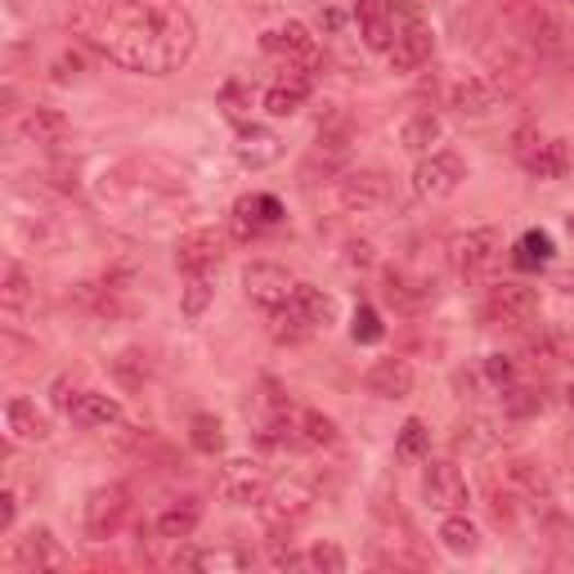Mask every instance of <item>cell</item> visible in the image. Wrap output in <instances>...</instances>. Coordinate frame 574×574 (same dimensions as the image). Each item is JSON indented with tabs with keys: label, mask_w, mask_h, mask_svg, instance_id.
I'll use <instances>...</instances> for the list:
<instances>
[{
	"label": "cell",
	"mask_w": 574,
	"mask_h": 574,
	"mask_svg": "<svg viewBox=\"0 0 574 574\" xmlns=\"http://www.w3.org/2000/svg\"><path fill=\"white\" fill-rule=\"evenodd\" d=\"M72 32L113 64L167 77L198 45V27L180 0H72Z\"/></svg>",
	"instance_id": "6da1fadb"
},
{
	"label": "cell",
	"mask_w": 574,
	"mask_h": 574,
	"mask_svg": "<svg viewBox=\"0 0 574 574\" xmlns=\"http://www.w3.org/2000/svg\"><path fill=\"white\" fill-rule=\"evenodd\" d=\"M462 180H467V162H462L454 149H436V153H426V158L417 162V171H413V194H417L422 203H445V198H454L458 188H462Z\"/></svg>",
	"instance_id": "7a4b0ae2"
},
{
	"label": "cell",
	"mask_w": 574,
	"mask_h": 574,
	"mask_svg": "<svg viewBox=\"0 0 574 574\" xmlns=\"http://www.w3.org/2000/svg\"><path fill=\"white\" fill-rule=\"evenodd\" d=\"M498 252H503V238H498V229L485 225V229H471V233L454 238L449 261H454L458 278L481 283V278H490V269L498 265Z\"/></svg>",
	"instance_id": "3957f363"
},
{
	"label": "cell",
	"mask_w": 574,
	"mask_h": 574,
	"mask_svg": "<svg viewBox=\"0 0 574 574\" xmlns=\"http://www.w3.org/2000/svg\"><path fill=\"white\" fill-rule=\"evenodd\" d=\"M431 50H436V36H431V27L417 19V10H400L395 5V45H391V68L395 72H417Z\"/></svg>",
	"instance_id": "277c9868"
},
{
	"label": "cell",
	"mask_w": 574,
	"mask_h": 574,
	"mask_svg": "<svg viewBox=\"0 0 574 574\" xmlns=\"http://www.w3.org/2000/svg\"><path fill=\"white\" fill-rule=\"evenodd\" d=\"M485 319L494 328H530L539 319V292L525 283H494L485 301Z\"/></svg>",
	"instance_id": "5b68a950"
},
{
	"label": "cell",
	"mask_w": 574,
	"mask_h": 574,
	"mask_svg": "<svg viewBox=\"0 0 574 574\" xmlns=\"http://www.w3.org/2000/svg\"><path fill=\"white\" fill-rule=\"evenodd\" d=\"M337 203L351 216H381L391 207V180L381 171H351L337 180Z\"/></svg>",
	"instance_id": "8992f818"
},
{
	"label": "cell",
	"mask_w": 574,
	"mask_h": 574,
	"mask_svg": "<svg viewBox=\"0 0 574 574\" xmlns=\"http://www.w3.org/2000/svg\"><path fill=\"white\" fill-rule=\"evenodd\" d=\"M516 158L539 180H561L570 171V144L565 139H543L535 130H516Z\"/></svg>",
	"instance_id": "52a82bcc"
},
{
	"label": "cell",
	"mask_w": 574,
	"mask_h": 574,
	"mask_svg": "<svg viewBox=\"0 0 574 574\" xmlns=\"http://www.w3.org/2000/svg\"><path fill=\"white\" fill-rule=\"evenodd\" d=\"M243 287H248V297L261 306V310H283L287 306V297H292V274H287L283 265H274V261H252L248 269H243Z\"/></svg>",
	"instance_id": "ba28073f"
},
{
	"label": "cell",
	"mask_w": 574,
	"mask_h": 574,
	"mask_svg": "<svg viewBox=\"0 0 574 574\" xmlns=\"http://www.w3.org/2000/svg\"><path fill=\"white\" fill-rule=\"evenodd\" d=\"M216 490H220V498L233 503V507H252V503H265L269 475H265L256 462H225L220 475H216Z\"/></svg>",
	"instance_id": "9c48e42d"
},
{
	"label": "cell",
	"mask_w": 574,
	"mask_h": 574,
	"mask_svg": "<svg viewBox=\"0 0 574 574\" xmlns=\"http://www.w3.org/2000/svg\"><path fill=\"white\" fill-rule=\"evenodd\" d=\"M225 248H229V238L220 229H194L180 238L175 265L180 274H216V265L225 261Z\"/></svg>",
	"instance_id": "30bf717a"
},
{
	"label": "cell",
	"mask_w": 574,
	"mask_h": 574,
	"mask_svg": "<svg viewBox=\"0 0 574 574\" xmlns=\"http://www.w3.org/2000/svg\"><path fill=\"white\" fill-rule=\"evenodd\" d=\"M126 512H130L126 485H100V490L85 498V535H90V539L117 535V525L126 520Z\"/></svg>",
	"instance_id": "8fae6325"
},
{
	"label": "cell",
	"mask_w": 574,
	"mask_h": 574,
	"mask_svg": "<svg viewBox=\"0 0 574 574\" xmlns=\"http://www.w3.org/2000/svg\"><path fill=\"white\" fill-rule=\"evenodd\" d=\"M261 50L274 55V59L297 64V68H314V59H319V45H314L310 27H301V23H278V27H269V32L261 36Z\"/></svg>",
	"instance_id": "7c38bea8"
},
{
	"label": "cell",
	"mask_w": 574,
	"mask_h": 574,
	"mask_svg": "<svg viewBox=\"0 0 574 574\" xmlns=\"http://www.w3.org/2000/svg\"><path fill=\"white\" fill-rule=\"evenodd\" d=\"M422 498L436 512H462L467 507V481L454 462H431L422 471Z\"/></svg>",
	"instance_id": "4fadbf2b"
},
{
	"label": "cell",
	"mask_w": 574,
	"mask_h": 574,
	"mask_svg": "<svg viewBox=\"0 0 574 574\" xmlns=\"http://www.w3.org/2000/svg\"><path fill=\"white\" fill-rule=\"evenodd\" d=\"M278 220H283V203L274 194H248V198H238L233 211H229V229H233V238H243V243L261 238V229H269Z\"/></svg>",
	"instance_id": "5bb4252c"
},
{
	"label": "cell",
	"mask_w": 574,
	"mask_h": 574,
	"mask_svg": "<svg viewBox=\"0 0 574 574\" xmlns=\"http://www.w3.org/2000/svg\"><path fill=\"white\" fill-rule=\"evenodd\" d=\"M310 503H314V485L306 481V475H287V481H278V485H269V494H265V516L269 520H287V525H292V520H301L306 512H310Z\"/></svg>",
	"instance_id": "9a60e30c"
},
{
	"label": "cell",
	"mask_w": 574,
	"mask_h": 574,
	"mask_svg": "<svg viewBox=\"0 0 574 574\" xmlns=\"http://www.w3.org/2000/svg\"><path fill=\"white\" fill-rule=\"evenodd\" d=\"M14 570H23V574H45V570H59L64 565V548H59V539L45 530V525H36V530H27L19 543H14Z\"/></svg>",
	"instance_id": "2e32d148"
},
{
	"label": "cell",
	"mask_w": 574,
	"mask_h": 574,
	"mask_svg": "<svg viewBox=\"0 0 574 574\" xmlns=\"http://www.w3.org/2000/svg\"><path fill=\"white\" fill-rule=\"evenodd\" d=\"M516 32L530 41L535 50H543V55H556L561 45H565L561 23H556L543 5H535V0H520V5H516Z\"/></svg>",
	"instance_id": "e0dca14e"
},
{
	"label": "cell",
	"mask_w": 574,
	"mask_h": 574,
	"mask_svg": "<svg viewBox=\"0 0 574 574\" xmlns=\"http://www.w3.org/2000/svg\"><path fill=\"white\" fill-rule=\"evenodd\" d=\"M355 23H359V36H364L368 50L387 55L395 45V5L391 0H359Z\"/></svg>",
	"instance_id": "ac0fdd59"
},
{
	"label": "cell",
	"mask_w": 574,
	"mask_h": 574,
	"mask_svg": "<svg viewBox=\"0 0 574 574\" xmlns=\"http://www.w3.org/2000/svg\"><path fill=\"white\" fill-rule=\"evenodd\" d=\"M494 104H498V85L490 77L467 72L449 85V108L458 117H485V113H494Z\"/></svg>",
	"instance_id": "d6986e66"
},
{
	"label": "cell",
	"mask_w": 574,
	"mask_h": 574,
	"mask_svg": "<svg viewBox=\"0 0 574 574\" xmlns=\"http://www.w3.org/2000/svg\"><path fill=\"white\" fill-rule=\"evenodd\" d=\"M233 158L243 162V167H252V171H261V167H269V162H278V158H283V139H278L269 126L248 122V126H238Z\"/></svg>",
	"instance_id": "ffe728a7"
},
{
	"label": "cell",
	"mask_w": 574,
	"mask_h": 574,
	"mask_svg": "<svg viewBox=\"0 0 574 574\" xmlns=\"http://www.w3.org/2000/svg\"><path fill=\"white\" fill-rule=\"evenodd\" d=\"M283 310L292 314L301 328H328L332 319H337V301H332L323 287H310V283H297Z\"/></svg>",
	"instance_id": "44dd1931"
},
{
	"label": "cell",
	"mask_w": 574,
	"mask_h": 574,
	"mask_svg": "<svg viewBox=\"0 0 574 574\" xmlns=\"http://www.w3.org/2000/svg\"><path fill=\"white\" fill-rule=\"evenodd\" d=\"M364 387L377 400H409L413 395V364L409 359H377L364 377Z\"/></svg>",
	"instance_id": "7402d4cb"
},
{
	"label": "cell",
	"mask_w": 574,
	"mask_h": 574,
	"mask_svg": "<svg viewBox=\"0 0 574 574\" xmlns=\"http://www.w3.org/2000/svg\"><path fill=\"white\" fill-rule=\"evenodd\" d=\"M198 525H203V503H198V498H180V503H171V507L158 512L153 530H158V539H167V543H184V539H194Z\"/></svg>",
	"instance_id": "603a6c76"
},
{
	"label": "cell",
	"mask_w": 574,
	"mask_h": 574,
	"mask_svg": "<svg viewBox=\"0 0 574 574\" xmlns=\"http://www.w3.org/2000/svg\"><path fill=\"white\" fill-rule=\"evenodd\" d=\"M19 130H23V139H27V144H41V149H55V144H64V139H68L72 122H68L59 108H27V113H23V122H19Z\"/></svg>",
	"instance_id": "cb8c5ba5"
},
{
	"label": "cell",
	"mask_w": 574,
	"mask_h": 574,
	"mask_svg": "<svg viewBox=\"0 0 574 574\" xmlns=\"http://www.w3.org/2000/svg\"><path fill=\"white\" fill-rule=\"evenodd\" d=\"M68 417H72L77 426H85V431H108V426L122 422V404H117L113 395H100V391H81Z\"/></svg>",
	"instance_id": "d4e9b609"
},
{
	"label": "cell",
	"mask_w": 574,
	"mask_h": 574,
	"mask_svg": "<svg viewBox=\"0 0 574 574\" xmlns=\"http://www.w3.org/2000/svg\"><path fill=\"white\" fill-rule=\"evenodd\" d=\"M306 94H310V77L306 72H287L283 81H274L265 90V113L269 117H292V113H301Z\"/></svg>",
	"instance_id": "484cf974"
},
{
	"label": "cell",
	"mask_w": 574,
	"mask_h": 574,
	"mask_svg": "<svg viewBox=\"0 0 574 574\" xmlns=\"http://www.w3.org/2000/svg\"><path fill=\"white\" fill-rule=\"evenodd\" d=\"M440 135H445V126H440V117L436 113H413L404 126H400V144L409 153H417V158H426V153H436V144H440Z\"/></svg>",
	"instance_id": "4316f807"
},
{
	"label": "cell",
	"mask_w": 574,
	"mask_h": 574,
	"mask_svg": "<svg viewBox=\"0 0 574 574\" xmlns=\"http://www.w3.org/2000/svg\"><path fill=\"white\" fill-rule=\"evenodd\" d=\"M5 426L14 440H50V422H45V413H36L32 400H10L5 404Z\"/></svg>",
	"instance_id": "83f0119b"
},
{
	"label": "cell",
	"mask_w": 574,
	"mask_h": 574,
	"mask_svg": "<svg viewBox=\"0 0 574 574\" xmlns=\"http://www.w3.org/2000/svg\"><path fill=\"white\" fill-rule=\"evenodd\" d=\"M440 543L454 552V556H471L481 548V530H475V520H467L462 512H445L440 520Z\"/></svg>",
	"instance_id": "f1b7e54d"
},
{
	"label": "cell",
	"mask_w": 574,
	"mask_h": 574,
	"mask_svg": "<svg viewBox=\"0 0 574 574\" xmlns=\"http://www.w3.org/2000/svg\"><path fill=\"white\" fill-rule=\"evenodd\" d=\"M32 301V278L19 261L5 265V278H0V306H5V314H23Z\"/></svg>",
	"instance_id": "f546056e"
},
{
	"label": "cell",
	"mask_w": 574,
	"mask_h": 574,
	"mask_svg": "<svg viewBox=\"0 0 574 574\" xmlns=\"http://www.w3.org/2000/svg\"><path fill=\"white\" fill-rule=\"evenodd\" d=\"M297 431H301V440L310 445V449H332L342 436H337V422L332 417H323L319 409H301L297 413Z\"/></svg>",
	"instance_id": "4dcf8cb0"
},
{
	"label": "cell",
	"mask_w": 574,
	"mask_h": 574,
	"mask_svg": "<svg viewBox=\"0 0 574 574\" xmlns=\"http://www.w3.org/2000/svg\"><path fill=\"white\" fill-rule=\"evenodd\" d=\"M552 233H543V229H525L520 233V243H516V265L520 269H543L548 261H552Z\"/></svg>",
	"instance_id": "1f68e13d"
},
{
	"label": "cell",
	"mask_w": 574,
	"mask_h": 574,
	"mask_svg": "<svg viewBox=\"0 0 574 574\" xmlns=\"http://www.w3.org/2000/svg\"><path fill=\"white\" fill-rule=\"evenodd\" d=\"M188 440H194V449H198V454H207V458L225 454V426H220V417L198 413L194 422H188Z\"/></svg>",
	"instance_id": "d6a6232c"
},
{
	"label": "cell",
	"mask_w": 574,
	"mask_h": 574,
	"mask_svg": "<svg viewBox=\"0 0 574 574\" xmlns=\"http://www.w3.org/2000/svg\"><path fill=\"white\" fill-rule=\"evenodd\" d=\"M220 108L233 126H248L252 117V81H225L220 85Z\"/></svg>",
	"instance_id": "836d02e7"
},
{
	"label": "cell",
	"mask_w": 574,
	"mask_h": 574,
	"mask_svg": "<svg viewBox=\"0 0 574 574\" xmlns=\"http://www.w3.org/2000/svg\"><path fill=\"white\" fill-rule=\"evenodd\" d=\"M507 481L516 485V490H525L530 498H548V475H543V467L539 462H525V458H516V462H507Z\"/></svg>",
	"instance_id": "e575fe53"
},
{
	"label": "cell",
	"mask_w": 574,
	"mask_h": 574,
	"mask_svg": "<svg viewBox=\"0 0 574 574\" xmlns=\"http://www.w3.org/2000/svg\"><path fill=\"white\" fill-rule=\"evenodd\" d=\"M113 377L122 381L126 391H139V387H144V377H149V359H144L139 351H122V355L113 359Z\"/></svg>",
	"instance_id": "d590c367"
},
{
	"label": "cell",
	"mask_w": 574,
	"mask_h": 574,
	"mask_svg": "<svg viewBox=\"0 0 574 574\" xmlns=\"http://www.w3.org/2000/svg\"><path fill=\"white\" fill-rule=\"evenodd\" d=\"M180 561L194 565V570H243V565H248V552H225V548H220V552H184ZM180 561H175V565H180Z\"/></svg>",
	"instance_id": "8d00e7d4"
},
{
	"label": "cell",
	"mask_w": 574,
	"mask_h": 574,
	"mask_svg": "<svg viewBox=\"0 0 574 574\" xmlns=\"http://www.w3.org/2000/svg\"><path fill=\"white\" fill-rule=\"evenodd\" d=\"M426 297H431V292H426L422 283H413V278H404V274H391V283H387V301H391V306H400V310H417Z\"/></svg>",
	"instance_id": "74e56055"
},
{
	"label": "cell",
	"mask_w": 574,
	"mask_h": 574,
	"mask_svg": "<svg viewBox=\"0 0 574 574\" xmlns=\"http://www.w3.org/2000/svg\"><path fill=\"white\" fill-rule=\"evenodd\" d=\"M539 409H543V395L530 391V387H516V381H512V387L503 391V413L507 417H535Z\"/></svg>",
	"instance_id": "f35d334b"
},
{
	"label": "cell",
	"mask_w": 574,
	"mask_h": 574,
	"mask_svg": "<svg viewBox=\"0 0 574 574\" xmlns=\"http://www.w3.org/2000/svg\"><path fill=\"white\" fill-rule=\"evenodd\" d=\"M426 449H431V431H426L417 417H409V422L400 426L395 454H400V458H426Z\"/></svg>",
	"instance_id": "ab89813d"
},
{
	"label": "cell",
	"mask_w": 574,
	"mask_h": 574,
	"mask_svg": "<svg viewBox=\"0 0 574 574\" xmlns=\"http://www.w3.org/2000/svg\"><path fill=\"white\" fill-rule=\"evenodd\" d=\"M211 274H188V283H184V314L188 319H198L203 310H207V301H211Z\"/></svg>",
	"instance_id": "60d3db41"
},
{
	"label": "cell",
	"mask_w": 574,
	"mask_h": 574,
	"mask_svg": "<svg viewBox=\"0 0 574 574\" xmlns=\"http://www.w3.org/2000/svg\"><path fill=\"white\" fill-rule=\"evenodd\" d=\"M306 565L319 570V574H342L351 561H346V552H342L337 543H314V548L306 552Z\"/></svg>",
	"instance_id": "b9f144b4"
},
{
	"label": "cell",
	"mask_w": 574,
	"mask_h": 574,
	"mask_svg": "<svg viewBox=\"0 0 574 574\" xmlns=\"http://www.w3.org/2000/svg\"><path fill=\"white\" fill-rule=\"evenodd\" d=\"M381 332H387V328H381V314L372 306H359L355 319H351V337L359 346H372V342H381Z\"/></svg>",
	"instance_id": "7bdbcfd3"
},
{
	"label": "cell",
	"mask_w": 574,
	"mask_h": 574,
	"mask_svg": "<svg viewBox=\"0 0 574 574\" xmlns=\"http://www.w3.org/2000/svg\"><path fill=\"white\" fill-rule=\"evenodd\" d=\"M458 445L462 449H471V454H485V449H494L498 445V436H494V431H490V422H462V436H458Z\"/></svg>",
	"instance_id": "ee69618b"
},
{
	"label": "cell",
	"mask_w": 574,
	"mask_h": 574,
	"mask_svg": "<svg viewBox=\"0 0 574 574\" xmlns=\"http://www.w3.org/2000/svg\"><path fill=\"white\" fill-rule=\"evenodd\" d=\"M50 77H55L59 85H72V81H81V77H85V59H81L77 50H64V55L55 59V68H50Z\"/></svg>",
	"instance_id": "f6af8a7d"
},
{
	"label": "cell",
	"mask_w": 574,
	"mask_h": 574,
	"mask_svg": "<svg viewBox=\"0 0 574 574\" xmlns=\"http://www.w3.org/2000/svg\"><path fill=\"white\" fill-rule=\"evenodd\" d=\"M485 377H490L494 391H507L512 381H516V364H512L507 355H490V359H485Z\"/></svg>",
	"instance_id": "bcb514c9"
},
{
	"label": "cell",
	"mask_w": 574,
	"mask_h": 574,
	"mask_svg": "<svg viewBox=\"0 0 574 574\" xmlns=\"http://www.w3.org/2000/svg\"><path fill=\"white\" fill-rule=\"evenodd\" d=\"M77 395H81V391H77V381H72L68 372H64V377L55 381V387H50V400H55V409H59V413H72Z\"/></svg>",
	"instance_id": "7dc6e473"
},
{
	"label": "cell",
	"mask_w": 574,
	"mask_h": 574,
	"mask_svg": "<svg viewBox=\"0 0 574 574\" xmlns=\"http://www.w3.org/2000/svg\"><path fill=\"white\" fill-rule=\"evenodd\" d=\"M14 512H19V498H14V490H5V494H0V535L14 525Z\"/></svg>",
	"instance_id": "c3c4849f"
},
{
	"label": "cell",
	"mask_w": 574,
	"mask_h": 574,
	"mask_svg": "<svg viewBox=\"0 0 574 574\" xmlns=\"http://www.w3.org/2000/svg\"><path fill=\"white\" fill-rule=\"evenodd\" d=\"M342 27H346V14H342V10H323V14H319V32H328V36H337Z\"/></svg>",
	"instance_id": "681fc988"
},
{
	"label": "cell",
	"mask_w": 574,
	"mask_h": 574,
	"mask_svg": "<svg viewBox=\"0 0 574 574\" xmlns=\"http://www.w3.org/2000/svg\"><path fill=\"white\" fill-rule=\"evenodd\" d=\"M269 561H274L278 570H292V565H306V556H297L292 548H274V552H269Z\"/></svg>",
	"instance_id": "f907efd6"
},
{
	"label": "cell",
	"mask_w": 574,
	"mask_h": 574,
	"mask_svg": "<svg viewBox=\"0 0 574 574\" xmlns=\"http://www.w3.org/2000/svg\"><path fill=\"white\" fill-rule=\"evenodd\" d=\"M552 346H556V359L574 364V337H570V332H552Z\"/></svg>",
	"instance_id": "816d5d0a"
},
{
	"label": "cell",
	"mask_w": 574,
	"mask_h": 574,
	"mask_svg": "<svg viewBox=\"0 0 574 574\" xmlns=\"http://www.w3.org/2000/svg\"><path fill=\"white\" fill-rule=\"evenodd\" d=\"M351 265L368 269V265H372V248H368V243H351Z\"/></svg>",
	"instance_id": "f5cc1de1"
},
{
	"label": "cell",
	"mask_w": 574,
	"mask_h": 574,
	"mask_svg": "<svg viewBox=\"0 0 574 574\" xmlns=\"http://www.w3.org/2000/svg\"><path fill=\"white\" fill-rule=\"evenodd\" d=\"M565 404H570V413H574V387H570V391H565Z\"/></svg>",
	"instance_id": "db71d44e"
},
{
	"label": "cell",
	"mask_w": 574,
	"mask_h": 574,
	"mask_svg": "<svg viewBox=\"0 0 574 574\" xmlns=\"http://www.w3.org/2000/svg\"><path fill=\"white\" fill-rule=\"evenodd\" d=\"M565 229H570V238H574V216H570V220H565Z\"/></svg>",
	"instance_id": "11a10c76"
}]
</instances>
